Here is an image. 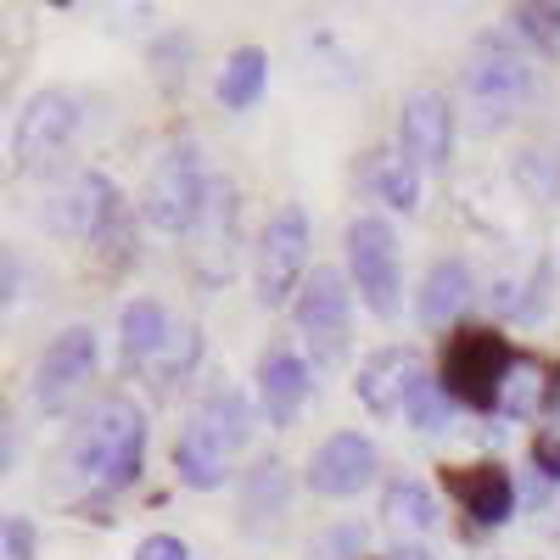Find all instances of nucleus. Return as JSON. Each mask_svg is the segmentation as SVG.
Wrapping results in <instances>:
<instances>
[{
	"instance_id": "9b49d317",
	"label": "nucleus",
	"mask_w": 560,
	"mask_h": 560,
	"mask_svg": "<svg viewBox=\"0 0 560 560\" xmlns=\"http://www.w3.org/2000/svg\"><path fill=\"white\" fill-rule=\"evenodd\" d=\"M370 482H376V448H370V438H359V432L325 438L319 454L308 459V488L325 493V499H353Z\"/></svg>"
},
{
	"instance_id": "6ab92c4d",
	"label": "nucleus",
	"mask_w": 560,
	"mask_h": 560,
	"mask_svg": "<svg viewBox=\"0 0 560 560\" xmlns=\"http://www.w3.org/2000/svg\"><path fill=\"white\" fill-rule=\"evenodd\" d=\"M287 499H292V477H287V465H280V459L253 465L247 482H242V527H247V533H258L264 522L287 516Z\"/></svg>"
},
{
	"instance_id": "2f4dec72",
	"label": "nucleus",
	"mask_w": 560,
	"mask_h": 560,
	"mask_svg": "<svg viewBox=\"0 0 560 560\" xmlns=\"http://www.w3.org/2000/svg\"><path fill=\"white\" fill-rule=\"evenodd\" d=\"M393 560H432V555H420V549H398Z\"/></svg>"
},
{
	"instance_id": "bb28decb",
	"label": "nucleus",
	"mask_w": 560,
	"mask_h": 560,
	"mask_svg": "<svg viewBox=\"0 0 560 560\" xmlns=\"http://www.w3.org/2000/svg\"><path fill=\"white\" fill-rule=\"evenodd\" d=\"M135 560H191V549H185V538H174V533H152V538H140Z\"/></svg>"
},
{
	"instance_id": "1a4fd4ad",
	"label": "nucleus",
	"mask_w": 560,
	"mask_h": 560,
	"mask_svg": "<svg viewBox=\"0 0 560 560\" xmlns=\"http://www.w3.org/2000/svg\"><path fill=\"white\" fill-rule=\"evenodd\" d=\"M298 331L308 337V348L319 359H337L342 342H348V287L337 269H314L298 292Z\"/></svg>"
},
{
	"instance_id": "4be33fe9",
	"label": "nucleus",
	"mask_w": 560,
	"mask_h": 560,
	"mask_svg": "<svg viewBox=\"0 0 560 560\" xmlns=\"http://www.w3.org/2000/svg\"><path fill=\"white\" fill-rule=\"evenodd\" d=\"M382 510H387V522H393V527H409V533H432V527H438V504H432V493L420 488V482H409V477H398V482L387 488Z\"/></svg>"
},
{
	"instance_id": "2eb2a0df",
	"label": "nucleus",
	"mask_w": 560,
	"mask_h": 560,
	"mask_svg": "<svg viewBox=\"0 0 560 560\" xmlns=\"http://www.w3.org/2000/svg\"><path fill=\"white\" fill-rule=\"evenodd\" d=\"M303 398H308V364L292 348H269L258 364V404L269 415V427H292Z\"/></svg>"
},
{
	"instance_id": "f03ea898",
	"label": "nucleus",
	"mask_w": 560,
	"mask_h": 560,
	"mask_svg": "<svg viewBox=\"0 0 560 560\" xmlns=\"http://www.w3.org/2000/svg\"><path fill=\"white\" fill-rule=\"evenodd\" d=\"M140 459H147V415H140V404H129V398H107L84 420L73 465L102 488H129L140 477Z\"/></svg>"
},
{
	"instance_id": "c85d7f7f",
	"label": "nucleus",
	"mask_w": 560,
	"mask_h": 560,
	"mask_svg": "<svg viewBox=\"0 0 560 560\" xmlns=\"http://www.w3.org/2000/svg\"><path fill=\"white\" fill-rule=\"evenodd\" d=\"M533 465L544 477H560V432H538L533 438Z\"/></svg>"
},
{
	"instance_id": "7ed1b4c3",
	"label": "nucleus",
	"mask_w": 560,
	"mask_h": 560,
	"mask_svg": "<svg viewBox=\"0 0 560 560\" xmlns=\"http://www.w3.org/2000/svg\"><path fill=\"white\" fill-rule=\"evenodd\" d=\"M208 197H213V179H208V163L191 140H174V147L152 163L147 174V191H140V213L158 230H197L202 213H208Z\"/></svg>"
},
{
	"instance_id": "ddd939ff",
	"label": "nucleus",
	"mask_w": 560,
	"mask_h": 560,
	"mask_svg": "<svg viewBox=\"0 0 560 560\" xmlns=\"http://www.w3.org/2000/svg\"><path fill=\"white\" fill-rule=\"evenodd\" d=\"M398 135H404V158L415 168H443L448 163V147H454V113H448V102L438 96V90L409 96Z\"/></svg>"
},
{
	"instance_id": "f257e3e1",
	"label": "nucleus",
	"mask_w": 560,
	"mask_h": 560,
	"mask_svg": "<svg viewBox=\"0 0 560 560\" xmlns=\"http://www.w3.org/2000/svg\"><path fill=\"white\" fill-rule=\"evenodd\" d=\"M247 432H253V409L242 404V393L213 387V393L191 409V420H185V432H179V443H174V471H179V482L197 488V493L219 488V482L230 477V454L247 443Z\"/></svg>"
},
{
	"instance_id": "c756f323",
	"label": "nucleus",
	"mask_w": 560,
	"mask_h": 560,
	"mask_svg": "<svg viewBox=\"0 0 560 560\" xmlns=\"http://www.w3.org/2000/svg\"><path fill=\"white\" fill-rule=\"evenodd\" d=\"M34 555V533H28V522H7V560H28Z\"/></svg>"
},
{
	"instance_id": "9d476101",
	"label": "nucleus",
	"mask_w": 560,
	"mask_h": 560,
	"mask_svg": "<svg viewBox=\"0 0 560 560\" xmlns=\"http://www.w3.org/2000/svg\"><path fill=\"white\" fill-rule=\"evenodd\" d=\"M96 370V331L90 325H68V331L45 348L39 370H34V404L39 409H62Z\"/></svg>"
},
{
	"instance_id": "393cba45",
	"label": "nucleus",
	"mask_w": 560,
	"mask_h": 560,
	"mask_svg": "<svg viewBox=\"0 0 560 560\" xmlns=\"http://www.w3.org/2000/svg\"><path fill=\"white\" fill-rule=\"evenodd\" d=\"M510 18H516V28L538 45V51H560V7H544L538 0V7H516Z\"/></svg>"
},
{
	"instance_id": "0eeeda50",
	"label": "nucleus",
	"mask_w": 560,
	"mask_h": 560,
	"mask_svg": "<svg viewBox=\"0 0 560 560\" xmlns=\"http://www.w3.org/2000/svg\"><path fill=\"white\" fill-rule=\"evenodd\" d=\"M303 269H308V213L287 202L258 236V303L280 308L292 292H303Z\"/></svg>"
},
{
	"instance_id": "4468645a",
	"label": "nucleus",
	"mask_w": 560,
	"mask_h": 560,
	"mask_svg": "<svg viewBox=\"0 0 560 560\" xmlns=\"http://www.w3.org/2000/svg\"><path fill=\"white\" fill-rule=\"evenodd\" d=\"M415 348H382V353H370L359 364V376H353V393L370 415H393L404 409V393L415 387Z\"/></svg>"
},
{
	"instance_id": "dca6fc26",
	"label": "nucleus",
	"mask_w": 560,
	"mask_h": 560,
	"mask_svg": "<svg viewBox=\"0 0 560 560\" xmlns=\"http://www.w3.org/2000/svg\"><path fill=\"white\" fill-rule=\"evenodd\" d=\"M84 107L68 96V90H39L28 96V107L18 113V152H51L62 140H73Z\"/></svg>"
},
{
	"instance_id": "20e7f679",
	"label": "nucleus",
	"mask_w": 560,
	"mask_h": 560,
	"mask_svg": "<svg viewBox=\"0 0 560 560\" xmlns=\"http://www.w3.org/2000/svg\"><path fill=\"white\" fill-rule=\"evenodd\" d=\"M516 364H522L516 348H510L499 331L471 325V331H454L448 348H443V387L465 409H499L504 404V382H510Z\"/></svg>"
},
{
	"instance_id": "a211bd4d",
	"label": "nucleus",
	"mask_w": 560,
	"mask_h": 560,
	"mask_svg": "<svg viewBox=\"0 0 560 560\" xmlns=\"http://www.w3.org/2000/svg\"><path fill=\"white\" fill-rule=\"evenodd\" d=\"M163 348H168V314H163V303H152V298L129 303L118 314V353H124V364L129 370L135 364H152Z\"/></svg>"
},
{
	"instance_id": "7c9ffc66",
	"label": "nucleus",
	"mask_w": 560,
	"mask_h": 560,
	"mask_svg": "<svg viewBox=\"0 0 560 560\" xmlns=\"http://www.w3.org/2000/svg\"><path fill=\"white\" fill-rule=\"evenodd\" d=\"M544 415L555 420V432H560V376L549 382V404H544Z\"/></svg>"
},
{
	"instance_id": "a878e982",
	"label": "nucleus",
	"mask_w": 560,
	"mask_h": 560,
	"mask_svg": "<svg viewBox=\"0 0 560 560\" xmlns=\"http://www.w3.org/2000/svg\"><path fill=\"white\" fill-rule=\"evenodd\" d=\"M197 353H202V337L191 331V325H185V337H179V348H174V337H168V348L158 353V376H163V382L185 376V370L197 364Z\"/></svg>"
},
{
	"instance_id": "b1692460",
	"label": "nucleus",
	"mask_w": 560,
	"mask_h": 560,
	"mask_svg": "<svg viewBox=\"0 0 560 560\" xmlns=\"http://www.w3.org/2000/svg\"><path fill=\"white\" fill-rule=\"evenodd\" d=\"M376 191H382V202H393V208H420V174H415V163L409 158H382L376 163Z\"/></svg>"
},
{
	"instance_id": "39448f33",
	"label": "nucleus",
	"mask_w": 560,
	"mask_h": 560,
	"mask_svg": "<svg viewBox=\"0 0 560 560\" xmlns=\"http://www.w3.org/2000/svg\"><path fill=\"white\" fill-rule=\"evenodd\" d=\"M465 96H471L482 129H504L522 113V102L533 96V68L504 39H482L471 68H465Z\"/></svg>"
},
{
	"instance_id": "f8f14e48",
	"label": "nucleus",
	"mask_w": 560,
	"mask_h": 560,
	"mask_svg": "<svg viewBox=\"0 0 560 560\" xmlns=\"http://www.w3.org/2000/svg\"><path fill=\"white\" fill-rule=\"evenodd\" d=\"M443 493L471 516L477 527H499L516 510V482L499 465H443Z\"/></svg>"
},
{
	"instance_id": "5701e85b",
	"label": "nucleus",
	"mask_w": 560,
	"mask_h": 560,
	"mask_svg": "<svg viewBox=\"0 0 560 560\" xmlns=\"http://www.w3.org/2000/svg\"><path fill=\"white\" fill-rule=\"evenodd\" d=\"M549 404V393H544V370L538 364H516V370H510V382H504V415H516V420H527L533 409H544Z\"/></svg>"
},
{
	"instance_id": "412c9836",
	"label": "nucleus",
	"mask_w": 560,
	"mask_h": 560,
	"mask_svg": "<svg viewBox=\"0 0 560 560\" xmlns=\"http://www.w3.org/2000/svg\"><path fill=\"white\" fill-rule=\"evenodd\" d=\"M454 415V398L443 387V376H415V387L404 393V420L415 432H443Z\"/></svg>"
},
{
	"instance_id": "cd10ccee",
	"label": "nucleus",
	"mask_w": 560,
	"mask_h": 560,
	"mask_svg": "<svg viewBox=\"0 0 560 560\" xmlns=\"http://www.w3.org/2000/svg\"><path fill=\"white\" fill-rule=\"evenodd\" d=\"M359 544H364V533H359V527H337L331 538L319 544V555H325V560H353V555H359Z\"/></svg>"
},
{
	"instance_id": "f3484780",
	"label": "nucleus",
	"mask_w": 560,
	"mask_h": 560,
	"mask_svg": "<svg viewBox=\"0 0 560 560\" xmlns=\"http://www.w3.org/2000/svg\"><path fill=\"white\" fill-rule=\"evenodd\" d=\"M465 303H471V269H465L459 258H443V264L427 269V280H420L415 319L427 325V331H438V325H448Z\"/></svg>"
},
{
	"instance_id": "6e6552de",
	"label": "nucleus",
	"mask_w": 560,
	"mask_h": 560,
	"mask_svg": "<svg viewBox=\"0 0 560 560\" xmlns=\"http://www.w3.org/2000/svg\"><path fill=\"white\" fill-rule=\"evenodd\" d=\"M348 264H353V287L364 292V308L376 319L398 314V242L387 219H353L348 224Z\"/></svg>"
},
{
	"instance_id": "423d86ee",
	"label": "nucleus",
	"mask_w": 560,
	"mask_h": 560,
	"mask_svg": "<svg viewBox=\"0 0 560 560\" xmlns=\"http://www.w3.org/2000/svg\"><path fill=\"white\" fill-rule=\"evenodd\" d=\"M118 219H124V197H118V185L96 168H73L45 191V224L62 230V236L102 242Z\"/></svg>"
},
{
	"instance_id": "aec40b11",
	"label": "nucleus",
	"mask_w": 560,
	"mask_h": 560,
	"mask_svg": "<svg viewBox=\"0 0 560 560\" xmlns=\"http://www.w3.org/2000/svg\"><path fill=\"white\" fill-rule=\"evenodd\" d=\"M264 84H269V57L258 51V45H242V51H230L224 68H219V102L230 113H242L264 96Z\"/></svg>"
}]
</instances>
